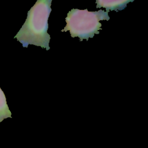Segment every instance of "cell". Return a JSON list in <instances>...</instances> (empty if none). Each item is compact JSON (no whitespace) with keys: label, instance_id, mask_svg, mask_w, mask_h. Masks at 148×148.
Here are the masks:
<instances>
[{"label":"cell","instance_id":"cell-2","mask_svg":"<svg viewBox=\"0 0 148 148\" xmlns=\"http://www.w3.org/2000/svg\"><path fill=\"white\" fill-rule=\"evenodd\" d=\"M109 12L103 10L89 12L87 9H72L67 14L65 18L66 25L61 32L69 31L72 38L78 37L80 41L83 39L88 40L95 34H99V31L102 29V24L99 21H108L110 19Z\"/></svg>","mask_w":148,"mask_h":148},{"label":"cell","instance_id":"cell-1","mask_svg":"<svg viewBox=\"0 0 148 148\" xmlns=\"http://www.w3.org/2000/svg\"><path fill=\"white\" fill-rule=\"evenodd\" d=\"M51 0H38L28 12L26 20L14 38L24 47L33 45L50 49V36L47 33Z\"/></svg>","mask_w":148,"mask_h":148},{"label":"cell","instance_id":"cell-4","mask_svg":"<svg viewBox=\"0 0 148 148\" xmlns=\"http://www.w3.org/2000/svg\"><path fill=\"white\" fill-rule=\"evenodd\" d=\"M8 117L11 118L12 113L8 108L3 91L0 88V123Z\"/></svg>","mask_w":148,"mask_h":148},{"label":"cell","instance_id":"cell-3","mask_svg":"<svg viewBox=\"0 0 148 148\" xmlns=\"http://www.w3.org/2000/svg\"><path fill=\"white\" fill-rule=\"evenodd\" d=\"M133 2V0H97V8H104L106 11L121 10L126 8L128 3Z\"/></svg>","mask_w":148,"mask_h":148}]
</instances>
